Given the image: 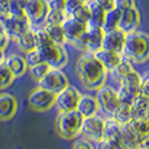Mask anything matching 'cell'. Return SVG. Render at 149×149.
Returning a JSON list of instances; mask_svg holds the SVG:
<instances>
[{"instance_id": "obj_11", "label": "cell", "mask_w": 149, "mask_h": 149, "mask_svg": "<svg viewBox=\"0 0 149 149\" xmlns=\"http://www.w3.org/2000/svg\"><path fill=\"white\" fill-rule=\"evenodd\" d=\"M96 91V99L99 105V111L102 112L106 117H111L115 109L119 105L117 90L104 85Z\"/></svg>"}, {"instance_id": "obj_13", "label": "cell", "mask_w": 149, "mask_h": 149, "mask_svg": "<svg viewBox=\"0 0 149 149\" xmlns=\"http://www.w3.org/2000/svg\"><path fill=\"white\" fill-rule=\"evenodd\" d=\"M81 93L74 86L66 87L62 91L56 95V102L55 105L59 109V111H68L74 110L77 107L78 100L80 98Z\"/></svg>"}, {"instance_id": "obj_14", "label": "cell", "mask_w": 149, "mask_h": 149, "mask_svg": "<svg viewBox=\"0 0 149 149\" xmlns=\"http://www.w3.org/2000/svg\"><path fill=\"white\" fill-rule=\"evenodd\" d=\"M125 38H126V32L120 30L119 28L106 31L102 38L101 48L121 54L123 48H124Z\"/></svg>"}, {"instance_id": "obj_1", "label": "cell", "mask_w": 149, "mask_h": 149, "mask_svg": "<svg viewBox=\"0 0 149 149\" xmlns=\"http://www.w3.org/2000/svg\"><path fill=\"white\" fill-rule=\"evenodd\" d=\"M76 74L88 90H98L106 84L108 71L91 52H84L76 61Z\"/></svg>"}, {"instance_id": "obj_9", "label": "cell", "mask_w": 149, "mask_h": 149, "mask_svg": "<svg viewBox=\"0 0 149 149\" xmlns=\"http://www.w3.org/2000/svg\"><path fill=\"white\" fill-rule=\"evenodd\" d=\"M56 102V95L39 87L32 89L28 96V105L30 109L38 112L50 110Z\"/></svg>"}, {"instance_id": "obj_46", "label": "cell", "mask_w": 149, "mask_h": 149, "mask_svg": "<svg viewBox=\"0 0 149 149\" xmlns=\"http://www.w3.org/2000/svg\"><path fill=\"white\" fill-rule=\"evenodd\" d=\"M5 58H6V56H5V51H3V50H0V63L3 62Z\"/></svg>"}, {"instance_id": "obj_23", "label": "cell", "mask_w": 149, "mask_h": 149, "mask_svg": "<svg viewBox=\"0 0 149 149\" xmlns=\"http://www.w3.org/2000/svg\"><path fill=\"white\" fill-rule=\"evenodd\" d=\"M131 131L135 134L138 143H141L146 138L149 137V119L140 118V119H131L128 123Z\"/></svg>"}, {"instance_id": "obj_3", "label": "cell", "mask_w": 149, "mask_h": 149, "mask_svg": "<svg viewBox=\"0 0 149 149\" xmlns=\"http://www.w3.org/2000/svg\"><path fill=\"white\" fill-rule=\"evenodd\" d=\"M82 120L84 117L76 109L68 111H59L55 121L56 132L62 139H74L80 136Z\"/></svg>"}, {"instance_id": "obj_40", "label": "cell", "mask_w": 149, "mask_h": 149, "mask_svg": "<svg viewBox=\"0 0 149 149\" xmlns=\"http://www.w3.org/2000/svg\"><path fill=\"white\" fill-rule=\"evenodd\" d=\"M93 149H117V147L109 140L102 138V139L98 140L97 143H93Z\"/></svg>"}, {"instance_id": "obj_29", "label": "cell", "mask_w": 149, "mask_h": 149, "mask_svg": "<svg viewBox=\"0 0 149 149\" xmlns=\"http://www.w3.org/2000/svg\"><path fill=\"white\" fill-rule=\"evenodd\" d=\"M116 121H118L120 125H125L129 123L131 120V113H130V105L125 104V102H119L117 108L111 116Z\"/></svg>"}, {"instance_id": "obj_48", "label": "cell", "mask_w": 149, "mask_h": 149, "mask_svg": "<svg viewBox=\"0 0 149 149\" xmlns=\"http://www.w3.org/2000/svg\"><path fill=\"white\" fill-rule=\"evenodd\" d=\"M147 118L149 119V111H148V115H147Z\"/></svg>"}, {"instance_id": "obj_5", "label": "cell", "mask_w": 149, "mask_h": 149, "mask_svg": "<svg viewBox=\"0 0 149 149\" xmlns=\"http://www.w3.org/2000/svg\"><path fill=\"white\" fill-rule=\"evenodd\" d=\"M41 60L49 65L51 68L62 69L68 63V52L65 46L49 42L42 47L37 48Z\"/></svg>"}, {"instance_id": "obj_27", "label": "cell", "mask_w": 149, "mask_h": 149, "mask_svg": "<svg viewBox=\"0 0 149 149\" xmlns=\"http://www.w3.org/2000/svg\"><path fill=\"white\" fill-rule=\"evenodd\" d=\"M120 13H121V11L118 10L117 8H113L111 10L106 11L104 22H102V26H101L102 30L106 32V31H109V30H112V29L118 28Z\"/></svg>"}, {"instance_id": "obj_12", "label": "cell", "mask_w": 149, "mask_h": 149, "mask_svg": "<svg viewBox=\"0 0 149 149\" xmlns=\"http://www.w3.org/2000/svg\"><path fill=\"white\" fill-rule=\"evenodd\" d=\"M104 127H105V119L99 117L98 115L84 118L81 125L80 136L89 140L90 143H97L98 140L104 138Z\"/></svg>"}, {"instance_id": "obj_26", "label": "cell", "mask_w": 149, "mask_h": 149, "mask_svg": "<svg viewBox=\"0 0 149 149\" xmlns=\"http://www.w3.org/2000/svg\"><path fill=\"white\" fill-rule=\"evenodd\" d=\"M134 69H135V68H134L132 63H131L128 59H126V58H124V57H123L121 61L119 62L118 65H117L115 68L112 69L109 74H111L112 78H113V79H115V80L119 84V82L123 80L125 77L129 74L131 70H134Z\"/></svg>"}, {"instance_id": "obj_7", "label": "cell", "mask_w": 149, "mask_h": 149, "mask_svg": "<svg viewBox=\"0 0 149 149\" xmlns=\"http://www.w3.org/2000/svg\"><path fill=\"white\" fill-rule=\"evenodd\" d=\"M0 26L13 40L31 27L26 16H13L8 13H0Z\"/></svg>"}, {"instance_id": "obj_22", "label": "cell", "mask_w": 149, "mask_h": 149, "mask_svg": "<svg viewBox=\"0 0 149 149\" xmlns=\"http://www.w3.org/2000/svg\"><path fill=\"white\" fill-rule=\"evenodd\" d=\"M149 111V97L143 93L138 95L130 104L131 119L146 118Z\"/></svg>"}, {"instance_id": "obj_10", "label": "cell", "mask_w": 149, "mask_h": 149, "mask_svg": "<svg viewBox=\"0 0 149 149\" xmlns=\"http://www.w3.org/2000/svg\"><path fill=\"white\" fill-rule=\"evenodd\" d=\"M38 86L57 95L66 87H68L69 80L68 77L61 69L50 68L49 71L45 74L44 78L38 81Z\"/></svg>"}, {"instance_id": "obj_47", "label": "cell", "mask_w": 149, "mask_h": 149, "mask_svg": "<svg viewBox=\"0 0 149 149\" xmlns=\"http://www.w3.org/2000/svg\"><path fill=\"white\" fill-rule=\"evenodd\" d=\"M84 2H89V1H91V0H82Z\"/></svg>"}, {"instance_id": "obj_21", "label": "cell", "mask_w": 149, "mask_h": 149, "mask_svg": "<svg viewBox=\"0 0 149 149\" xmlns=\"http://www.w3.org/2000/svg\"><path fill=\"white\" fill-rule=\"evenodd\" d=\"M3 62L6 63V66L9 68V70L13 72L15 78L22 77L27 72L28 65L26 62L25 57L19 56L17 54H13L10 56L6 57Z\"/></svg>"}, {"instance_id": "obj_18", "label": "cell", "mask_w": 149, "mask_h": 149, "mask_svg": "<svg viewBox=\"0 0 149 149\" xmlns=\"http://www.w3.org/2000/svg\"><path fill=\"white\" fill-rule=\"evenodd\" d=\"M18 109L17 99L10 93H0V120L7 121L13 118Z\"/></svg>"}, {"instance_id": "obj_25", "label": "cell", "mask_w": 149, "mask_h": 149, "mask_svg": "<svg viewBox=\"0 0 149 149\" xmlns=\"http://www.w3.org/2000/svg\"><path fill=\"white\" fill-rule=\"evenodd\" d=\"M16 42L18 45L19 49L24 52L30 51L32 49H36V42H35V32L33 28H29L27 31H25L21 36H19L16 39Z\"/></svg>"}, {"instance_id": "obj_19", "label": "cell", "mask_w": 149, "mask_h": 149, "mask_svg": "<svg viewBox=\"0 0 149 149\" xmlns=\"http://www.w3.org/2000/svg\"><path fill=\"white\" fill-rule=\"evenodd\" d=\"M76 110L80 113L84 118L93 117L98 115L99 112V105L96 97H93L90 95H82L78 100V104L76 107Z\"/></svg>"}, {"instance_id": "obj_37", "label": "cell", "mask_w": 149, "mask_h": 149, "mask_svg": "<svg viewBox=\"0 0 149 149\" xmlns=\"http://www.w3.org/2000/svg\"><path fill=\"white\" fill-rule=\"evenodd\" d=\"M82 3H84L82 0H66L65 7H63V11L66 13L67 16H71V13Z\"/></svg>"}, {"instance_id": "obj_33", "label": "cell", "mask_w": 149, "mask_h": 149, "mask_svg": "<svg viewBox=\"0 0 149 149\" xmlns=\"http://www.w3.org/2000/svg\"><path fill=\"white\" fill-rule=\"evenodd\" d=\"M71 17H74V19H77L78 21H80L82 24L87 25L88 21L90 20V9H89L87 2H84L82 5L78 7L74 13H71Z\"/></svg>"}, {"instance_id": "obj_17", "label": "cell", "mask_w": 149, "mask_h": 149, "mask_svg": "<svg viewBox=\"0 0 149 149\" xmlns=\"http://www.w3.org/2000/svg\"><path fill=\"white\" fill-rule=\"evenodd\" d=\"M104 138L112 143L117 149L123 148V132H121V125L116 121L112 117H107L105 119V127H104Z\"/></svg>"}, {"instance_id": "obj_16", "label": "cell", "mask_w": 149, "mask_h": 149, "mask_svg": "<svg viewBox=\"0 0 149 149\" xmlns=\"http://www.w3.org/2000/svg\"><path fill=\"white\" fill-rule=\"evenodd\" d=\"M105 31L101 27H95V26H88L86 35H85V41H84V52H91L101 48V42L104 38Z\"/></svg>"}, {"instance_id": "obj_35", "label": "cell", "mask_w": 149, "mask_h": 149, "mask_svg": "<svg viewBox=\"0 0 149 149\" xmlns=\"http://www.w3.org/2000/svg\"><path fill=\"white\" fill-rule=\"evenodd\" d=\"M25 2L26 0H9L7 13L13 16H26L24 10Z\"/></svg>"}, {"instance_id": "obj_44", "label": "cell", "mask_w": 149, "mask_h": 149, "mask_svg": "<svg viewBox=\"0 0 149 149\" xmlns=\"http://www.w3.org/2000/svg\"><path fill=\"white\" fill-rule=\"evenodd\" d=\"M8 2L9 0H0V13L8 11Z\"/></svg>"}, {"instance_id": "obj_15", "label": "cell", "mask_w": 149, "mask_h": 149, "mask_svg": "<svg viewBox=\"0 0 149 149\" xmlns=\"http://www.w3.org/2000/svg\"><path fill=\"white\" fill-rule=\"evenodd\" d=\"M140 25V13L137 6L125 9L120 13L118 28L124 32H131L137 30V28Z\"/></svg>"}, {"instance_id": "obj_42", "label": "cell", "mask_w": 149, "mask_h": 149, "mask_svg": "<svg viewBox=\"0 0 149 149\" xmlns=\"http://www.w3.org/2000/svg\"><path fill=\"white\" fill-rule=\"evenodd\" d=\"M101 8H104L106 11L111 10L115 8V0H95Z\"/></svg>"}, {"instance_id": "obj_20", "label": "cell", "mask_w": 149, "mask_h": 149, "mask_svg": "<svg viewBox=\"0 0 149 149\" xmlns=\"http://www.w3.org/2000/svg\"><path fill=\"white\" fill-rule=\"evenodd\" d=\"M93 56L101 62V65L105 67L108 72H110L123 59V55L121 54L115 52V51H110V50L102 49V48H100L97 51H95Z\"/></svg>"}, {"instance_id": "obj_8", "label": "cell", "mask_w": 149, "mask_h": 149, "mask_svg": "<svg viewBox=\"0 0 149 149\" xmlns=\"http://www.w3.org/2000/svg\"><path fill=\"white\" fill-rule=\"evenodd\" d=\"M49 9L47 0H26L24 7L26 17L32 28L44 27Z\"/></svg>"}, {"instance_id": "obj_43", "label": "cell", "mask_w": 149, "mask_h": 149, "mask_svg": "<svg viewBox=\"0 0 149 149\" xmlns=\"http://www.w3.org/2000/svg\"><path fill=\"white\" fill-rule=\"evenodd\" d=\"M140 91L143 95L149 97V76L143 78V81H141V86H140Z\"/></svg>"}, {"instance_id": "obj_24", "label": "cell", "mask_w": 149, "mask_h": 149, "mask_svg": "<svg viewBox=\"0 0 149 149\" xmlns=\"http://www.w3.org/2000/svg\"><path fill=\"white\" fill-rule=\"evenodd\" d=\"M89 9H90V20L88 21V26H95V27H101L105 18L106 10L95 1L91 0L87 2Z\"/></svg>"}, {"instance_id": "obj_34", "label": "cell", "mask_w": 149, "mask_h": 149, "mask_svg": "<svg viewBox=\"0 0 149 149\" xmlns=\"http://www.w3.org/2000/svg\"><path fill=\"white\" fill-rule=\"evenodd\" d=\"M32 28V27H31ZM33 32H35V42H36V48L42 47L45 45L51 42L49 36L47 33V31L45 29V27H38V28H33Z\"/></svg>"}, {"instance_id": "obj_45", "label": "cell", "mask_w": 149, "mask_h": 149, "mask_svg": "<svg viewBox=\"0 0 149 149\" xmlns=\"http://www.w3.org/2000/svg\"><path fill=\"white\" fill-rule=\"evenodd\" d=\"M138 149H149V137L146 138L145 140H143L141 143H139Z\"/></svg>"}, {"instance_id": "obj_41", "label": "cell", "mask_w": 149, "mask_h": 149, "mask_svg": "<svg viewBox=\"0 0 149 149\" xmlns=\"http://www.w3.org/2000/svg\"><path fill=\"white\" fill-rule=\"evenodd\" d=\"M10 37L8 36L6 31L2 29V27L0 26V50H6V48L8 47V45L10 42Z\"/></svg>"}, {"instance_id": "obj_36", "label": "cell", "mask_w": 149, "mask_h": 149, "mask_svg": "<svg viewBox=\"0 0 149 149\" xmlns=\"http://www.w3.org/2000/svg\"><path fill=\"white\" fill-rule=\"evenodd\" d=\"M25 59H26L27 65H28V68H29V67H32V66H35V65H37V63L42 62L41 57H40V55H39L37 48H36V49L30 50V51H27V52H26Z\"/></svg>"}, {"instance_id": "obj_4", "label": "cell", "mask_w": 149, "mask_h": 149, "mask_svg": "<svg viewBox=\"0 0 149 149\" xmlns=\"http://www.w3.org/2000/svg\"><path fill=\"white\" fill-rule=\"evenodd\" d=\"M143 77L136 69L131 70L129 74L119 82V88L117 89L119 102H125L130 105L132 100L138 95H140V86H141Z\"/></svg>"}, {"instance_id": "obj_6", "label": "cell", "mask_w": 149, "mask_h": 149, "mask_svg": "<svg viewBox=\"0 0 149 149\" xmlns=\"http://www.w3.org/2000/svg\"><path fill=\"white\" fill-rule=\"evenodd\" d=\"M61 27L67 39V44L72 45L77 49L84 51V41L87 25L78 21L71 16H67L61 24Z\"/></svg>"}, {"instance_id": "obj_49", "label": "cell", "mask_w": 149, "mask_h": 149, "mask_svg": "<svg viewBox=\"0 0 149 149\" xmlns=\"http://www.w3.org/2000/svg\"><path fill=\"white\" fill-rule=\"evenodd\" d=\"M148 76H149V74H148Z\"/></svg>"}, {"instance_id": "obj_30", "label": "cell", "mask_w": 149, "mask_h": 149, "mask_svg": "<svg viewBox=\"0 0 149 149\" xmlns=\"http://www.w3.org/2000/svg\"><path fill=\"white\" fill-rule=\"evenodd\" d=\"M15 79H16L15 76L6 66V63L1 62L0 63V90L7 89L9 86H11Z\"/></svg>"}, {"instance_id": "obj_2", "label": "cell", "mask_w": 149, "mask_h": 149, "mask_svg": "<svg viewBox=\"0 0 149 149\" xmlns=\"http://www.w3.org/2000/svg\"><path fill=\"white\" fill-rule=\"evenodd\" d=\"M124 58L131 63L143 65L149 60V35L143 31L134 30L126 33L124 48L121 51Z\"/></svg>"}, {"instance_id": "obj_32", "label": "cell", "mask_w": 149, "mask_h": 149, "mask_svg": "<svg viewBox=\"0 0 149 149\" xmlns=\"http://www.w3.org/2000/svg\"><path fill=\"white\" fill-rule=\"evenodd\" d=\"M50 68L51 67H50L49 65H47L46 62L42 61L40 62V63H37V65L32 66V67H29V70H30V74L31 77H32V79L36 82H38L40 79L44 78L45 74L49 71Z\"/></svg>"}, {"instance_id": "obj_31", "label": "cell", "mask_w": 149, "mask_h": 149, "mask_svg": "<svg viewBox=\"0 0 149 149\" xmlns=\"http://www.w3.org/2000/svg\"><path fill=\"white\" fill-rule=\"evenodd\" d=\"M67 15L63 10H58V9H49L47 13L45 26L46 25H61L63 20L66 19Z\"/></svg>"}, {"instance_id": "obj_39", "label": "cell", "mask_w": 149, "mask_h": 149, "mask_svg": "<svg viewBox=\"0 0 149 149\" xmlns=\"http://www.w3.org/2000/svg\"><path fill=\"white\" fill-rule=\"evenodd\" d=\"M135 6H136L135 0H115V8H117L120 11Z\"/></svg>"}, {"instance_id": "obj_38", "label": "cell", "mask_w": 149, "mask_h": 149, "mask_svg": "<svg viewBox=\"0 0 149 149\" xmlns=\"http://www.w3.org/2000/svg\"><path fill=\"white\" fill-rule=\"evenodd\" d=\"M71 149H93V145L87 139L80 138V139H77L74 141Z\"/></svg>"}, {"instance_id": "obj_28", "label": "cell", "mask_w": 149, "mask_h": 149, "mask_svg": "<svg viewBox=\"0 0 149 149\" xmlns=\"http://www.w3.org/2000/svg\"><path fill=\"white\" fill-rule=\"evenodd\" d=\"M44 27L52 42L57 45H61V46H65L67 44V39L63 33L61 25H46Z\"/></svg>"}]
</instances>
